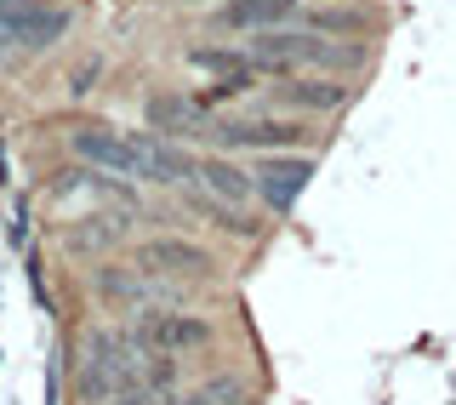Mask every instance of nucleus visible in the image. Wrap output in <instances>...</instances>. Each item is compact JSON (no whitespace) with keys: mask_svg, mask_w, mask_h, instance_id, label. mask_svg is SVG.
Masks as SVG:
<instances>
[{"mask_svg":"<svg viewBox=\"0 0 456 405\" xmlns=\"http://www.w3.org/2000/svg\"><path fill=\"white\" fill-rule=\"evenodd\" d=\"M149 349L120 326H97L80 343V366H75V400L80 405H114L120 394H132L142 377Z\"/></svg>","mask_w":456,"mask_h":405,"instance_id":"nucleus-1","label":"nucleus"},{"mask_svg":"<svg viewBox=\"0 0 456 405\" xmlns=\"http://www.w3.org/2000/svg\"><path fill=\"white\" fill-rule=\"evenodd\" d=\"M69 23H75V12L57 6V0H0V57L6 52H46L57 40L69 35Z\"/></svg>","mask_w":456,"mask_h":405,"instance_id":"nucleus-2","label":"nucleus"},{"mask_svg":"<svg viewBox=\"0 0 456 405\" xmlns=\"http://www.w3.org/2000/svg\"><path fill=\"white\" fill-rule=\"evenodd\" d=\"M132 269H142L149 280H211L217 274V257L200 240L183 235H149L132 245Z\"/></svg>","mask_w":456,"mask_h":405,"instance_id":"nucleus-3","label":"nucleus"},{"mask_svg":"<svg viewBox=\"0 0 456 405\" xmlns=\"http://www.w3.org/2000/svg\"><path fill=\"white\" fill-rule=\"evenodd\" d=\"M132 337L149 354H194L217 343V326L206 314H183V309H142L132 320Z\"/></svg>","mask_w":456,"mask_h":405,"instance_id":"nucleus-4","label":"nucleus"},{"mask_svg":"<svg viewBox=\"0 0 456 405\" xmlns=\"http://www.w3.org/2000/svg\"><path fill=\"white\" fill-rule=\"evenodd\" d=\"M69 154H75L80 166H92V171L142 183V143L132 132H114V126H75V132H69Z\"/></svg>","mask_w":456,"mask_h":405,"instance_id":"nucleus-5","label":"nucleus"},{"mask_svg":"<svg viewBox=\"0 0 456 405\" xmlns=\"http://www.w3.org/2000/svg\"><path fill=\"white\" fill-rule=\"evenodd\" d=\"M314 132L303 120H274V114H256V120H217L211 143L217 149H263V154H291L303 149Z\"/></svg>","mask_w":456,"mask_h":405,"instance_id":"nucleus-6","label":"nucleus"},{"mask_svg":"<svg viewBox=\"0 0 456 405\" xmlns=\"http://www.w3.org/2000/svg\"><path fill=\"white\" fill-rule=\"evenodd\" d=\"M142 114H149V132H160L171 143H211V126H217L200 97H183V92H154Z\"/></svg>","mask_w":456,"mask_h":405,"instance_id":"nucleus-7","label":"nucleus"},{"mask_svg":"<svg viewBox=\"0 0 456 405\" xmlns=\"http://www.w3.org/2000/svg\"><path fill=\"white\" fill-rule=\"evenodd\" d=\"M251 178H256V206L285 217L297 200H303L308 178H314V161L308 154H263V166H256Z\"/></svg>","mask_w":456,"mask_h":405,"instance_id":"nucleus-8","label":"nucleus"},{"mask_svg":"<svg viewBox=\"0 0 456 405\" xmlns=\"http://www.w3.org/2000/svg\"><path fill=\"white\" fill-rule=\"evenodd\" d=\"M92 297L103 302V309H160V297L166 292V280H149L142 269H120V263H109V269H92Z\"/></svg>","mask_w":456,"mask_h":405,"instance_id":"nucleus-9","label":"nucleus"},{"mask_svg":"<svg viewBox=\"0 0 456 405\" xmlns=\"http://www.w3.org/2000/svg\"><path fill=\"white\" fill-rule=\"evenodd\" d=\"M274 97L297 114H342L354 103V86L342 75H285L274 86Z\"/></svg>","mask_w":456,"mask_h":405,"instance_id":"nucleus-10","label":"nucleus"},{"mask_svg":"<svg viewBox=\"0 0 456 405\" xmlns=\"http://www.w3.org/2000/svg\"><path fill=\"white\" fill-rule=\"evenodd\" d=\"M303 12V0H223L211 12V29H228V35H268V29H285Z\"/></svg>","mask_w":456,"mask_h":405,"instance_id":"nucleus-11","label":"nucleus"},{"mask_svg":"<svg viewBox=\"0 0 456 405\" xmlns=\"http://www.w3.org/2000/svg\"><path fill=\"white\" fill-rule=\"evenodd\" d=\"M194 189L211 194V200H228V206H246V200H256V178L246 166H234L228 154H200Z\"/></svg>","mask_w":456,"mask_h":405,"instance_id":"nucleus-12","label":"nucleus"},{"mask_svg":"<svg viewBox=\"0 0 456 405\" xmlns=\"http://www.w3.org/2000/svg\"><path fill=\"white\" fill-rule=\"evenodd\" d=\"M183 63L200 69V75H211V80H223V75H251V69H256L246 46H194ZM256 75H263V69H256Z\"/></svg>","mask_w":456,"mask_h":405,"instance_id":"nucleus-13","label":"nucleus"},{"mask_svg":"<svg viewBox=\"0 0 456 405\" xmlns=\"http://www.w3.org/2000/svg\"><path fill=\"white\" fill-rule=\"evenodd\" d=\"M126 240V217H80L69 228V252L86 257V252H109V245Z\"/></svg>","mask_w":456,"mask_h":405,"instance_id":"nucleus-14","label":"nucleus"},{"mask_svg":"<svg viewBox=\"0 0 456 405\" xmlns=\"http://www.w3.org/2000/svg\"><path fill=\"white\" fill-rule=\"evenodd\" d=\"M194 206L211 217V228H223V235H234V240H256V235H263V223H256L246 206H228V200H211L200 189H194Z\"/></svg>","mask_w":456,"mask_h":405,"instance_id":"nucleus-15","label":"nucleus"},{"mask_svg":"<svg viewBox=\"0 0 456 405\" xmlns=\"http://www.w3.org/2000/svg\"><path fill=\"white\" fill-rule=\"evenodd\" d=\"M308 29H320V35H365L370 18L354 6H314L308 12Z\"/></svg>","mask_w":456,"mask_h":405,"instance_id":"nucleus-16","label":"nucleus"},{"mask_svg":"<svg viewBox=\"0 0 456 405\" xmlns=\"http://www.w3.org/2000/svg\"><path fill=\"white\" fill-rule=\"evenodd\" d=\"M320 6H337V0H320Z\"/></svg>","mask_w":456,"mask_h":405,"instance_id":"nucleus-17","label":"nucleus"}]
</instances>
